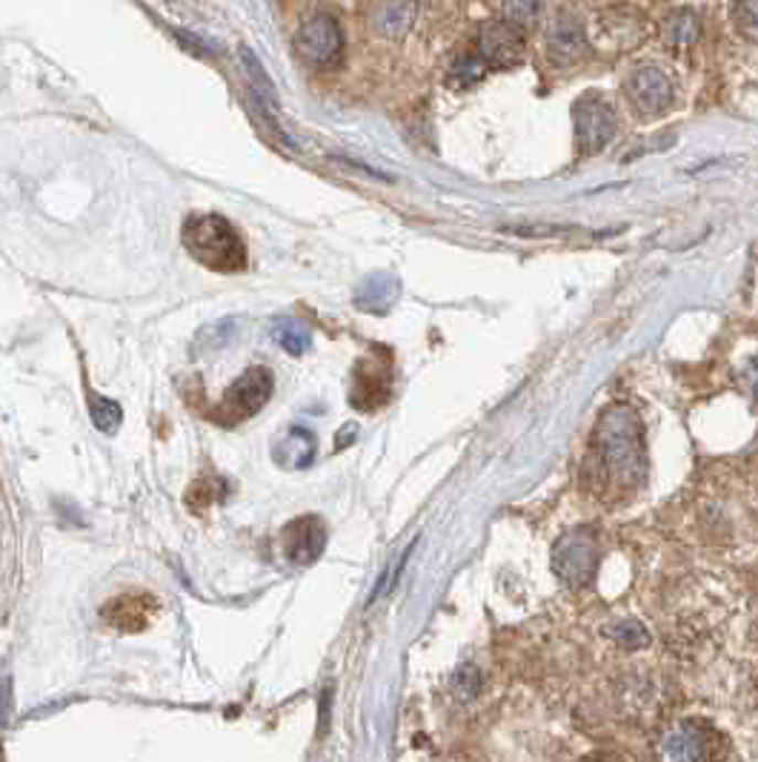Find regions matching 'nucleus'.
Segmentation results:
<instances>
[{
    "label": "nucleus",
    "instance_id": "nucleus-20",
    "mask_svg": "<svg viewBox=\"0 0 758 762\" xmlns=\"http://www.w3.org/2000/svg\"><path fill=\"white\" fill-rule=\"evenodd\" d=\"M541 9H544V0H504V14H501V18L513 21L515 27H521L527 32L530 27L538 23Z\"/></svg>",
    "mask_w": 758,
    "mask_h": 762
},
{
    "label": "nucleus",
    "instance_id": "nucleus-21",
    "mask_svg": "<svg viewBox=\"0 0 758 762\" xmlns=\"http://www.w3.org/2000/svg\"><path fill=\"white\" fill-rule=\"evenodd\" d=\"M452 694L458 702H472L481 694V670L476 665H463L452 677Z\"/></svg>",
    "mask_w": 758,
    "mask_h": 762
},
{
    "label": "nucleus",
    "instance_id": "nucleus-7",
    "mask_svg": "<svg viewBox=\"0 0 758 762\" xmlns=\"http://www.w3.org/2000/svg\"><path fill=\"white\" fill-rule=\"evenodd\" d=\"M527 52V32L515 27L506 18L487 21L476 35V55L484 61L490 70H504L515 66Z\"/></svg>",
    "mask_w": 758,
    "mask_h": 762
},
{
    "label": "nucleus",
    "instance_id": "nucleus-3",
    "mask_svg": "<svg viewBox=\"0 0 758 762\" xmlns=\"http://www.w3.org/2000/svg\"><path fill=\"white\" fill-rule=\"evenodd\" d=\"M598 559H601V548L596 530H567L553 548V573L567 588H587L596 579Z\"/></svg>",
    "mask_w": 758,
    "mask_h": 762
},
{
    "label": "nucleus",
    "instance_id": "nucleus-10",
    "mask_svg": "<svg viewBox=\"0 0 758 762\" xmlns=\"http://www.w3.org/2000/svg\"><path fill=\"white\" fill-rule=\"evenodd\" d=\"M281 548L292 565H312L327 548V525L318 516H298L281 530Z\"/></svg>",
    "mask_w": 758,
    "mask_h": 762
},
{
    "label": "nucleus",
    "instance_id": "nucleus-5",
    "mask_svg": "<svg viewBox=\"0 0 758 762\" xmlns=\"http://www.w3.org/2000/svg\"><path fill=\"white\" fill-rule=\"evenodd\" d=\"M296 52L312 70H332L344 57V32L332 14H312L298 29Z\"/></svg>",
    "mask_w": 758,
    "mask_h": 762
},
{
    "label": "nucleus",
    "instance_id": "nucleus-9",
    "mask_svg": "<svg viewBox=\"0 0 758 762\" xmlns=\"http://www.w3.org/2000/svg\"><path fill=\"white\" fill-rule=\"evenodd\" d=\"M544 50H547L549 64L562 66V70L581 64L584 57H590V41H587L581 21L573 18V14H558L547 27Z\"/></svg>",
    "mask_w": 758,
    "mask_h": 762
},
{
    "label": "nucleus",
    "instance_id": "nucleus-11",
    "mask_svg": "<svg viewBox=\"0 0 758 762\" xmlns=\"http://www.w3.org/2000/svg\"><path fill=\"white\" fill-rule=\"evenodd\" d=\"M318 456V438L307 427H289L278 445H275V462L284 470H307Z\"/></svg>",
    "mask_w": 758,
    "mask_h": 762
},
{
    "label": "nucleus",
    "instance_id": "nucleus-16",
    "mask_svg": "<svg viewBox=\"0 0 758 762\" xmlns=\"http://www.w3.org/2000/svg\"><path fill=\"white\" fill-rule=\"evenodd\" d=\"M86 408H89L92 424L100 433H118L120 422H124V410H120V404L115 399L95 393V390H86Z\"/></svg>",
    "mask_w": 758,
    "mask_h": 762
},
{
    "label": "nucleus",
    "instance_id": "nucleus-4",
    "mask_svg": "<svg viewBox=\"0 0 758 762\" xmlns=\"http://www.w3.org/2000/svg\"><path fill=\"white\" fill-rule=\"evenodd\" d=\"M273 390L275 375L267 368H249L226 390L221 408L215 410V422H221L224 427H235V424L253 419L273 399Z\"/></svg>",
    "mask_w": 758,
    "mask_h": 762
},
{
    "label": "nucleus",
    "instance_id": "nucleus-2",
    "mask_svg": "<svg viewBox=\"0 0 758 762\" xmlns=\"http://www.w3.org/2000/svg\"><path fill=\"white\" fill-rule=\"evenodd\" d=\"M181 241L197 264L215 273H241L249 264L238 230L215 212H195L183 221Z\"/></svg>",
    "mask_w": 758,
    "mask_h": 762
},
{
    "label": "nucleus",
    "instance_id": "nucleus-14",
    "mask_svg": "<svg viewBox=\"0 0 758 762\" xmlns=\"http://www.w3.org/2000/svg\"><path fill=\"white\" fill-rule=\"evenodd\" d=\"M238 57H241V66H244V72H246V81H249V93H253V98L258 100L267 113H273L275 106H278V93H275V86H273V81H269L267 70L260 66L255 52L246 50V46H241Z\"/></svg>",
    "mask_w": 758,
    "mask_h": 762
},
{
    "label": "nucleus",
    "instance_id": "nucleus-19",
    "mask_svg": "<svg viewBox=\"0 0 758 762\" xmlns=\"http://www.w3.org/2000/svg\"><path fill=\"white\" fill-rule=\"evenodd\" d=\"M395 296V282L386 276H373L361 287L359 304L373 313H384Z\"/></svg>",
    "mask_w": 758,
    "mask_h": 762
},
{
    "label": "nucleus",
    "instance_id": "nucleus-6",
    "mask_svg": "<svg viewBox=\"0 0 758 762\" xmlns=\"http://www.w3.org/2000/svg\"><path fill=\"white\" fill-rule=\"evenodd\" d=\"M576 120V144L584 156H596L616 138V109L598 93H587L573 106Z\"/></svg>",
    "mask_w": 758,
    "mask_h": 762
},
{
    "label": "nucleus",
    "instance_id": "nucleus-1",
    "mask_svg": "<svg viewBox=\"0 0 758 762\" xmlns=\"http://www.w3.org/2000/svg\"><path fill=\"white\" fill-rule=\"evenodd\" d=\"M598 453L621 485H641L647 476V445L639 413L630 404H612L598 419Z\"/></svg>",
    "mask_w": 758,
    "mask_h": 762
},
{
    "label": "nucleus",
    "instance_id": "nucleus-18",
    "mask_svg": "<svg viewBox=\"0 0 758 762\" xmlns=\"http://www.w3.org/2000/svg\"><path fill=\"white\" fill-rule=\"evenodd\" d=\"M487 72H490V66H487L476 52H467V55L452 61L447 81H450V86H456V89H470V86H476L478 81L484 78Z\"/></svg>",
    "mask_w": 758,
    "mask_h": 762
},
{
    "label": "nucleus",
    "instance_id": "nucleus-15",
    "mask_svg": "<svg viewBox=\"0 0 758 762\" xmlns=\"http://www.w3.org/2000/svg\"><path fill=\"white\" fill-rule=\"evenodd\" d=\"M661 756H668V760H704V756H707L704 737L698 734L690 722L682 728H675L673 734L664 740V745H661Z\"/></svg>",
    "mask_w": 758,
    "mask_h": 762
},
{
    "label": "nucleus",
    "instance_id": "nucleus-17",
    "mask_svg": "<svg viewBox=\"0 0 758 762\" xmlns=\"http://www.w3.org/2000/svg\"><path fill=\"white\" fill-rule=\"evenodd\" d=\"M273 339L287 350L289 356H303L312 347V332L307 325L296 321V318H281L275 321Z\"/></svg>",
    "mask_w": 758,
    "mask_h": 762
},
{
    "label": "nucleus",
    "instance_id": "nucleus-22",
    "mask_svg": "<svg viewBox=\"0 0 758 762\" xmlns=\"http://www.w3.org/2000/svg\"><path fill=\"white\" fill-rule=\"evenodd\" d=\"M607 636H612V639H616L618 645H624V648H644V645L650 643V634H647L636 620L616 622V625L607 628Z\"/></svg>",
    "mask_w": 758,
    "mask_h": 762
},
{
    "label": "nucleus",
    "instance_id": "nucleus-13",
    "mask_svg": "<svg viewBox=\"0 0 758 762\" xmlns=\"http://www.w3.org/2000/svg\"><path fill=\"white\" fill-rule=\"evenodd\" d=\"M413 0H386L373 12V29L384 38H404L415 23Z\"/></svg>",
    "mask_w": 758,
    "mask_h": 762
},
{
    "label": "nucleus",
    "instance_id": "nucleus-12",
    "mask_svg": "<svg viewBox=\"0 0 758 762\" xmlns=\"http://www.w3.org/2000/svg\"><path fill=\"white\" fill-rule=\"evenodd\" d=\"M661 43L673 52L693 50L702 38V18L693 9H673L659 27Z\"/></svg>",
    "mask_w": 758,
    "mask_h": 762
},
{
    "label": "nucleus",
    "instance_id": "nucleus-8",
    "mask_svg": "<svg viewBox=\"0 0 758 762\" xmlns=\"http://www.w3.org/2000/svg\"><path fill=\"white\" fill-rule=\"evenodd\" d=\"M624 95L630 100L632 113L639 118H659L673 106L675 86L673 81L655 66H641L624 81Z\"/></svg>",
    "mask_w": 758,
    "mask_h": 762
},
{
    "label": "nucleus",
    "instance_id": "nucleus-23",
    "mask_svg": "<svg viewBox=\"0 0 758 762\" xmlns=\"http://www.w3.org/2000/svg\"><path fill=\"white\" fill-rule=\"evenodd\" d=\"M733 21L745 35L758 38V0H736L733 7Z\"/></svg>",
    "mask_w": 758,
    "mask_h": 762
}]
</instances>
